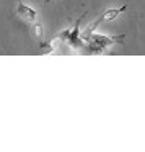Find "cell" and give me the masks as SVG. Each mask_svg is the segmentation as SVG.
<instances>
[{
	"label": "cell",
	"mask_w": 145,
	"mask_h": 152,
	"mask_svg": "<svg viewBox=\"0 0 145 152\" xmlns=\"http://www.w3.org/2000/svg\"><path fill=\"white\" fill-rule=\"evenodd\" d=\"M125 34H119V36H108V34H90V36L83 38L88 53H103V51L112 48L114 44L121 43L124 39Z\"/></svg>",
	"instance_id": "obj_1"
},
{
	"label": "cell",
	"mask_w": 145,
	"mask_h": 152,
	"mask_svg": "<svg viewBox=\"0 0 145 152\" xmlns=\"http://www.w3.org/2000/svg\"><path fill=\"white\" fill-rule=\"evenodd\" d=\"M125 10H127V7H125V5H122V7H119V8H108V10H106L101 17L96 18V21L91 25V26H88L85 31H83V33H82V39H83V38H86V36H90V34H93V31L98 28V25L106 23V21H112L114 18H117L121 13H124Z\"/></svg>",
	"instance_id": "obj_2"
},
{
	"label": "cell",
	"mask_w": 145,
	"mask_h": 152,
	"mask_svg": "<svg viewBox=\"0 0 145 152\" xmlns=\"http://www.w3.org/2000/svg\"><path fill=\"white\" fill-rule=\"evenodd\" d=\"M17 15L21 17L25 21H34L38 18V13L34 8L28 7V5L23 4V0H18V8H17Z\"/></svg>",
	"instance_id": "obj_3"
},
{
	"label": "cell",
	"mask_w": 145,
	"mask_h": 152,
	"mask_svg": "<svg viewBox=\"0 0 145 152\" xmlns=\"http://www.w3.org/2000/svg\"><path fill=\"white\" fill-rule=\"evenodd\" d=\"M34 33L38 34V36H41V34H43V26H41L39 23L36 25V28H34Z\"/></svg>",
	"instance_id": "obj_4"
},
{
	"label": "cell",
	"mask_w": 145,
	"mask_h": 152,
	"mask_svg": "<svg viewBox=\"0 0 145 152\" xmlns=\"http://www.w3.org/2000/svg\"><path fill=\"white\" fill-rule=\"evenodd\" d=\"M47 2H49V0H47Z\"/></svg>",
	"instance_id": "obj_5"
}]
</instances>
